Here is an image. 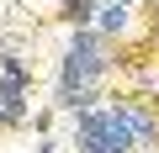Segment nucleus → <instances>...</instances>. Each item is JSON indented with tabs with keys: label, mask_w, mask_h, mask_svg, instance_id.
I'll return each mask as SVG.
<instances>
[{
	"label": "nucleus",
	"mask_w": 159,
	"mask_h": 153,
	"mask_svg": "<svg viewBox=\"0 0 159 153\" xmlns=\"http://www.w3.org/2000/svg\"><path fill=\"white\" fill-rule=\"evenodd\" d=\"M32 127H37L43 137H53V106H43V111H32Z\"/></svg>",
	"instance_id": "6"
},
{
	"label": "nucleus",
	"mask_w": 159,
	"mask_h": 153,
	"mask_svg": "<svg viewBox=\"0 0 159 153\" xmlns=\"http://www.w3.org/2000/svg\"><path fill=\"white\" fill-rule=\"evenodd\" d=\"M96 32H101L106 42H122V37L133 32V6H122V0H106V6L96 11Z\"/></svg>",
	"instance_id": "4"
},
{
	"label": "nucleus",
	"mask_w": 159,
	"mask_h": 153,
	"mask_svg": "<svg viewBox=\"0 0 159 153\" xmlns=\"http://www.w3.org/2000/svg\"><path fill=\"white\" fill-rule=\"evenodd\" d=\"M0 127H16V116H11V111H6V106H0Z\"/></svg>",
	"instance_id": "8"
},
{
	"label": "nucleus",
	"mask_w": 159,
	"mask_h": 153,
	"mask_svg": "<svg viewBox=\"0 0 159 153\" xmlns=\"http://www.w3.org/2000/svg\"><path fill=\"white\" fill-rule=\"evenodd\" d=\"M0 85H16V90H32V63L16 53V48H6L0 53Z\"/></svg>",
	"instance_id": "5"
},
{
	"label": "nucleus",
	"mask_w": 159,
	"mask_h": 153,
	"mask_svg": "<svg viewBox=\"0 0 159 153\" xmlns=\"http://www.w3.org/2000/svg\"><path fill=\"white\" fill-rule=\"evenodd\" d=\"M122 6H138V0H122Z\"/></svg>",
	"instance_id": "9"
},
{
	"label": "nucleus",
	"mask_w": 159,
	"mask_h": 153,
	"mask_svg": "<svg viewBox=\"0 0 159 153\" xmlns=\"http://www.w3.org/2000/svg\"><path fill=\"white\" fill-rule=\"evenodd\" d=\"M74 153H138V142L127 137V127L111 106H96V111L74 116Z\"/></svg>",
	"instance_id": "2"
},
{
	"label": "nucleus",
	"mask_w": 159,
	"mask_h": 153,
	"mask_svg": "<svg viewBox=\"0 0 159 153\" xmlns=\"http://www.w3.org/2000/svg\"><path fill=\"white\" fill-rule=\"evenodd\" d=\"M111 42L96 27H74L64 58H58V85H53V111L80 116V111H96L106 106V79H111Z\"/></svg>",
	"instance_id": "1"
},
{
	"label": "nucleus",
	"mask_w": 159,
	"mask_h": 153,
	"mask_svg": "<svg viewBox=\"0 0 159 153\" xmlns=\"http://www.w3.org/2000/svg\"><path fill=\"white\" fill-rule=\"evenodd\" d=\"M148 6H154V11H159V0H148Z\"/></svg>",
	"instance_id": "10"
},
{
	"label": "nucleus",
	"mask_w": 159,
	"mask_h": 153,
	"mask_svg": "<svg viewBox=\"0 0 159 153\" xmlns=\"http://www.w3.org/2000/svg\"><path fill=\"white\" fill-rule=\"evenodd\" d=\"M32 153H58V137H37V148Z\"/></svg>",
	"instance_id": "7"
},
{
	"label": "nucleus",
	"mask_w": 159,
	"mask_h": 153,
	"mask_svg": "<svg viewBox=\"0 0 159 153\" xmlns=\"http://www.w3.org/2000/svg\"><path fill=\"white\" fill-rule=\"evenodd\" d=\"M106 106L122 116V127H127V137L138 142V153H159V106L148 100V95H106Z\"/></svg>",
	"instance_id": "3"
}]
</instances>
